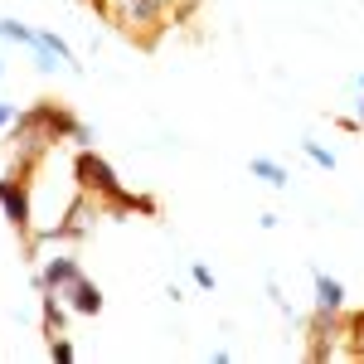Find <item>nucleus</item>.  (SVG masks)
Here are the masks:
<instances>
[{
  "instance_id": "1a4fd4ad",
  "label": "nucleus",
  "mask_w": 364,
  "mask_h": 364,
  "mask_svg": "<svg viewBox=\"0 0 364 364\" xmlns=\"http://www.w3.org/2000/svg\"><path fill=\"white\" fill-rule=\"evenodd\" d=\"M311 287H316V311H345V287H340V277H331V272H311Z\"/></svg>"
},
{
  "instance_id": "f8f14e48",
  "label": "nucleus",
  "mask_w": 364,
  "mask_h": 364,
  "mask_svg": "<svg viewBox=\"0 0 364 364\" xmlns=\"http://www.w3.org/2000/svg\"><path fill=\"white\" fill-rule=\"evenodd\" d=\"M345 345H350V360L364 364V311L345 316Z\"/></svg>"
},
{
  "instance_id": "a211bd4d",
  "label": "nucleus",
  "mask_w": 364,
  "mask_h": 364,
  "mask_svg": "<svg viewBox=\"0 0 364 364\" xmlns=\"http://www.w3.org/2000/svg\"><path fill=\"white\" fill-rule=\"evenodd\" d=\"M355 122L364 127V92H360V102H355Z\"/></svg>"
},
{
  "instance_id": "39448f33",
  "label": "nucleus",
  "mask_w": 364,
  "mask_h": 364,
  "mask_svg": "<svg viewBox=\"0 0 364 364\" xmlns=\"http://www.w3.org/2000/svg\"><path fill=\"white\" fill-rule=\"evenodd\" d=\"M311 360H350V345H345V311H316L311 316Z\"/></svg>"
},
{
  "instance_id": "4468645a",
  "label": "nucleus",
  "mask_w": 364,
  "mask_h": 364,
  "mask_svg": "<svg viewBox=\"0 0 364 364\" xmlns=\"http://www.w3.org/2000/svg\"><path fill=\"white\" fill-rule=\"evenodd\" d=\"M301 151H306V161H311V166H321V170H336V151H326L321 141H301Z\"/></svg>"
},
{
  "instance_id": "20e7f679",
  "label": "nucleus",
  "mask_w": 364,
  "mask_h": 364,
  "mask_svg": "<svg viewBox=\"0 0 364 364\" xmlns=\"http://www.w3.org/2000/svg\"><path fill=\"white\" fill-rule=\"evenodd\" d=\"M0 209H5L10 228L25 238L29 248H34V199H29L25 170H15V175H5V180H0Z\"/></svg>"
},
{
  "instance_id": "6ab92c4d",
  "label": "nucleus",
  "mask_w": 364,
  "mask_h": 364,
  "mask_svg": "<svg viewBox=\"0 0 364 364\" xmlns=\"http://www.w3.org/2000/svg\"><path fill=\"white\" fill-rule=\"evenodd\" d=\"M0 78H5V58H0Z\"/></svg>"
},
{
  "instance_id": "dca6fc26",
  "label": "nucleus",
  "mask_w": 364,
  "mask_h": 364,
  "mask_svg": "<svg viewBox=\"0 0 364 364\" xmlns=\"http://www.w3.org/2000/svg\"><path fill=\"white\" fill-rule=\"evenodd\" d=\"M190 282H195L199 291H214V287H219V282H214V272H209L204 262H190Z\"/></svg>"
},
{
  "instance_id": "ddd939ff",
  "label": "nucleus",
  "mask_w": 364,
  "mask_h": 364,
  "mask_svg": "<svg viewBox=\"0 0 364 364\" xmlns=\"http://www.w3.org/2000/svg\"><path fill=\"white\" fill-rule=\"evenodd\" d=\"M49 360H54V364H73V360H78L73 340H68V336H49Z\"/></svg>"
},
{
  "instance_id": "6e6552de",
  "label": "nucleus",
  "mask_w": 364,
  "mask_h": 364,
  "mask_svg": "<svg viewBox=\"0 0 364 364\" xmlns=\"http://www.w3.org/2000/svg\"><path fill=\"white\" fill-rule=\"evenodd\" d=\"M58 296L68 301V311H73V316H97V311H102V287H97V282H87V277L68 282Z\"/></svg>"
},
{
  "instance_id": "7ed1b4c3",
  "label": "nucleus",
  "mask_w": 364,
  "mask_h": 364,
  "mask_svg": "<svg viewBox=\"0 0 364 364\" xmlns=\"http://www.w3.org/2000/svg\"><path fill=\"white\" fill-rule=\"evenodd\" d=\"M97 10L117 34H127L136 44H156V34L166 29L170 0H97Z\"/></svg>"
},
{
  "instance_id": "9b49d317",
  "label": "nucleus",
  "mask_w": 364,
  "mask_h": 364,
  "mask_svg": "<svg viewBox=\"0 0 364 364\" xmlns=\"http://www.w3.org/2000/svg\"><path fill=\"white\" fill-rule=\"evenodd\" d=\"M29 44H44V49H49V54H54L63 68H83V63H78V54H73V49H68V44L58 39L54 29H34V39H29Z\"/></svg>"
},
{
  "instance_id": "f03ea898",
  "label": "nucleus",
  "mask_w": 364,
  "mask_h": 364,
  "mask_svg": "<svg viewBox=\"0 0 364 364\" xmlns=\"http://www.w3.org/2000/svg\"><path fill=\"white\" fill-rule=\"evenodd\" d=\"M73 180H78V190H83V195H97L107 209H112V214H132V209H136V214H156V204H151L146 195H127V190H122L117 170L107 166V161H102L92 146H78Z\"/></svg>"
},
{
  "instance_id": "9d476101",
  "label": "nucleus",
  "mask_w": 364,
  "mask_h": 364,
  "mask_svg": "<svg viewBox=\"0 0 364 364\" xmlns=\"http://www.w3.org/2000/svg\"><path fill=\"white\" fill-rule=\"evenodd\" d=\"M248 170L257 175V180H267L272 190H287V180H291V170L282 166V161H272V156H252V161H248Z\"/></svg>"
},
{
  "instance_id": "423d86ee",
  "label": "nucleus",
  "mask_w": 364,
  "mask_h": 364,
  "mask_svg": "<svg viewBox=\"0 0 364 364\" xmlns=\"http://www.w3.org/2000/svg\"><path fill=\"white\" fill-rule=\"evenodd\" d=\"M102 209H107V204H102L97 195H83V190H78V199H73V204H68V214H63V224H54L44 238H87L92 224L102 219Z\"/></svg>"
},
{
  "instance_id": "f257e3e1",
  "label": "nucleus",
  "mask_w": 364,
  "mask_h": 364,
  "mask_svg": "<svg viewBox=\"0 0 364 364\" xmlns=\"http://www.w3.org/2000/svg\"><path fill=\"white\" fill-rule=\"evenodd\" d=\"M58 141L92 146L97 132H92L87 122H78L63 102H34V107H25V112L15 117V127H10V141H5V146H10V166L29 175V170L39 166Z\"/></svg>"
},
{
  "instance_id": "0eeeda50",
  "label": "nucleus",
  "mask_w": 364,
  "mask_h": 364,
  "mask_svg": "<svg viewBox=\"0 0 364 364\" xmlns=\"http://www.w3.org/2000/svg\"><path fill=\"white\" fill-rule=\"evenodd\" d=\"M83 277V267H78V257H49L39 272H34V291H63L68 282Z\"/></svg>"
},
{
  "instance_id": "2eb2a0df",
  "label": "nucleus",
  "mask_w": 364,
  "mask_h": 364,
  "mask_svg": "<svg viewBox=\"0 0 364 364\" xmlns=\"http://www.w3.org/2000/svg\"><path fill=\"white\" fill-rule=\"evenodd\" d=\"M0 39H15V44H29L34 39V29L20 25V20H0Z\"/></svg>"
},
{
  "instance_id": "f3484780",
  "label": "nucleus",
  "mask_w": 364,
  "mask_h": 364,
  "mask_svg": "<svg viewBox=\"0 0 364 364\" xmlns=\"http://www.w3.org/2000/svg\"><path fill=\"white\" fill-rule=\"evenodd\" d=\"M15 117H20V107H15V102H0V136L15 127Z\"/></svg>"
}]
</instances>
